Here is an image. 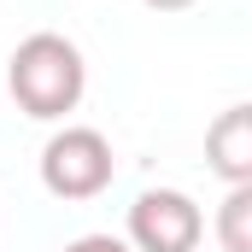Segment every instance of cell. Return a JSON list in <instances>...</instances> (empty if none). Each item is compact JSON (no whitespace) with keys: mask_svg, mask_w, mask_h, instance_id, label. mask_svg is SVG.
<instances>
[{"mask_svg":"<svg viewBox=\"0 0 252 252\" xmlns=\"http://www.w3.org/2000/svg\"><path fill=\"white\" fill-rule=\"evenodd\" d=\"M141 6H153V12H188L193 0H141Z\"/></svg>","mask_w":252,"mask_h":252,"instance_id":"52a82bcc","label":"cell"},{"mask_svg":"<svg viewBox=\"0 0 252 252\" xmlns=\"http://www.w3.org/2000/svg\"><path fill=\"white\" fill-rule=\"evenodd\" d=\"M6 88H12L18 112L35 118V124H59V118H70V112L82 106V94H88L82 47H76L70 35H59V30H35V35H24V41L12 47V59H6Z\"/></svg>","mask_w":252,"mask_h":252,"instance_id":"6da1fadb","label":"cell"},{"mask_svg":"<svg viewBox=\"0 0 252 252\" xmlns=\"http://www.w3.org/2000/svg\"><path fill=\"white\" fill-rule=\"evenodd\" d=\"M205 211L182 188H141L129 205V247L135 252H199Z\"/></svg>","mask_w":252,"mask_h":252,"instance_id":"3957f363","label":"cell"},{"mask_svg":"<svg viewBox=\"0 0 252 252\" xmlns=\"http://www.w3.org/2000/svg\"><path fill=\"white\" fill-rule=\"evenodd\" d=\"M64 252H135L129 241H118V235H76Z\"/></svg>","mask_w":252,"mask_h":252,"instance_id":"8992f818","label":"cell"},{"mask_svg":"<svg viewBox=\"0 0 252 252\" xmlns=\"http://www.w3.org/2000/svg\"><path fill=\"white\" fill-rule=\"evenodd\" d=\"M205 164H211V176H223L229 188L252 182V100L211 118V129H205Z\"/></svg>","mask_w":252,"mask_h":252,"instance_id":"277c9868","label":"cell"},{"mask_svg":"<svg viewBox=\"0 0 252 252\" xmlns=\"http://www.w3.org/2000/svg\"><path fill=\"white\" fill-rule=\"evenodd\" d=\"M217 247L223 252H252V182L223 193V205H217Z\"/></svg>","mask_w":252,"mask_h":252,"instance_id":"5b68a950","label":"cell"},{"mask_svg":"<svg viewBox=\"0 0 252 252\" xmlns=\"http://www.w3.org/2000/svg\"><path fill=\"white\" fill-rule=\"evenodd\" d=\"M112 176H118V153H112V141L100 129L64 124L47 135V147H41V188L53 199H70V205L100 199L112 188Z\"/></svg>","mask_w":252,"mask_h":252,"instance_id":"7a4b0ae2","label":"cell"}]
</instances>
